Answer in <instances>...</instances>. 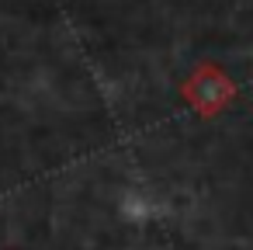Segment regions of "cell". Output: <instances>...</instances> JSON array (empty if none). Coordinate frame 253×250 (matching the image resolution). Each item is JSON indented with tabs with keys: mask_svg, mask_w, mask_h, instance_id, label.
Listing matches in <instances>:
<instances>
[{
	"mask_svg": "<svg viewBox=\"0 0 253 250\" xmlns=\"http://www.w3.org/2000/svg\"><path fill=\"white\" fill-rule=\"evenodd\" d=\"M236 94H239L236 80H232L222 66H215V63L194 66L191 77L180 84V101H184L194 115H201V118L222 115V111L236 101Z\"/></svg>",
	"mask_w": 253,
	"mask_h": 250,
	"instance_id": "cell-1",
	"label": "cell"
}]
</instances>
